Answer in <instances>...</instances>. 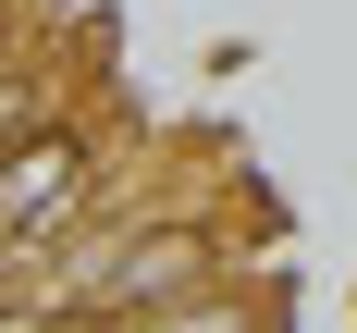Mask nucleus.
Masks as SVG:
<instances>
[{"instance_id": "1", "label": "nucleus", "mask_w": 357, "mask_h": 333, "mask_svg": "<svg viewBox=\"0 0 357 333\" xmlns=\"http://www.w3.org/2000/svg\"><path fill=\"white\" fill-rule=\"evenodd\" d=\"M111 333H284V284L271 272H234V284L173 296V309H136V321H111Z\"/></svg>"}]
</instances>
